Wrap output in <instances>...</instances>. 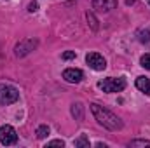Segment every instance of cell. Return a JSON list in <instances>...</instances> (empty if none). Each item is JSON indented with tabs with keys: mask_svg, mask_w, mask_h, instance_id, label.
<instances>
[{
	"mask_svg": "<svg viewBox=\"0 0 150 148\" xmlns=\"http://www.w3.org/2000/svg\"><path fill=\"white\" fill-rule=\"evenodd\" d=\"M19 99V91L14 85L0 84V105H12Z\"/></svg>",
	"mask_w": 150,
	"mask_h": 148,
	"instance_id": "obj_3",
	"label": "cell"
},
{
	"mask_svg": "<svg viewBox=\"0 0 150 148\" xmlns=\"http://www.w3.org/2000/svg\"><path fill=\"white\" fill-rule=\"evenodd\" d=\"M72 115L75 117V120H82L84 118V105L82 103H74L72 105Z\"/></svg>",
	"mask_w": 150,
	"mask_h": 148,
	"instance_id": "obj_10",
	"label": "cell"
},
{
	"mask_svg": "<svg viewBox=\"0 0 150 148\" xmlns=\"http://www.w3.org/2000/svg\"><path fill=\"white\" fill-rule=\"evenodd\" d=\"M16 141H18V132H16V129H14L12 125H9V124L2 125V127H0V143L5 145V147H11V145H14Z\"/></svg>",
	"mask_w": 150,
	"mask_h": 148,
	"instance_id": "obj_5",
	"label": "cell"
},
{
	"mask_svg": "<svg viewBox=\"0 0 150 148\" xmlns=\"http://www.w3.org/2000/svg\"><path fill=\"white\" fill-rule=\"evenodd\" d=\"M98 87L103 91V92H108V94H112V92H120V91H124L126 89V80L124 78H120V77H108V78H103V80H100L98 82Z\"/></svg>",
	"mask_w": 150,
	"mask_h": 148,
	"instance_id": "obj_2",
	"label": "cell"
},
{
	"mask_svg": "<svg viewBox=\"0 0 150 148\" xmlns=\"http://www.w3.org/2000/svg\"><path fill=\"white\" fill-rule=\"evenodd\" d=\"M136 87L142 92H145V94L150 96V78H147V77H138L136 78Z\"/></svg>",
	"mask_w": 150,
	"mask_h": 148,
	"instance_id": "obj_9",
	"label": "cell"
},
{
	"mask_svg": "<svg viewBox=\"0 0 150 148\" xmlns=\"http://www.w3.org/2000/svg\"><path fill=\"white\" fill-rule=\"evenodd\" d=\"M86 63H87L93 70H96V72H101V70L107 68L105 58H103L101 54H98V52H89V54L86 56Z\"/></svg>",
	"mask_w": 150,
	"mask_h": 148,
	"instance_id": "obj_6",
	"label": "cell"
},
{
	"mask_svg": "<svg viewBox=\"0 0 150 148\" xmlns=\"http://www.w3.org/2000/svg\"><path fill=\"white\" fill-rule=\"evenodd\" d=\"M37 45H38L37 38H23L21 42L16 44V47H14V54H16L18 58H25V56H28Z\"/></svg>",
	"mask_w": 150,
	"mask_h": 148,
	"instance_id": "obj_4",
	"label": "cell"
},
{
	"mask_svg": "<svg viewBox=\"0 0 150 148\" xmlns=\"http://www.w3.org/2000/svg\"><path fill=\"white\" fill-rule=\"evenodd\" d=\"M61 58H63V59H74V58H75V52H74V51H65Z\"/></svg>",
	"mask_w": 150,
	"mask_h": 148,
	"instance_id": "obj_18",
	"label": "cell"
},
{
	"mask_svg": "<svg viewBox=\"0 0 150 148\" xmlns=\"http://www.w3.org/2000/svg\"><path fill=\"white\" fill-rule=\"evenodd\" d=\"M37 9H38V4H37V2H30V4H28V11H30V12H35Z\"/></svg>",
	"mask_w": 150,
	"mask_h": 148,
	"instance_id": "obj_19",
	"label": "cell"
},
{
	"mask_svg": "<svg viewBox=\"0 0 150 148\" xmlns=\"http://www.w3.org/2000/svg\"><path fill=\"white\" fill-rule=\"evenodd\" d=\"M140 63H142V66L145 70H150V54H143L142 59H140Z\"/></svg>",
	"mask_w": 150,
	"mask_h": 148,
	"instance_id": "obj_15",
	"label": "cell"
},
{
	"mask_svg": "<svg viewBox=\"0 0 150 148\" xmlns=\"http://www.w3.org/2000/svg\"><path fill=\"white\" fill-rule=\"evenodd\" d=\"M75 147H79V148H87L89 147V140H87V136L82 134L79 140H75Z\"/></svg>",
	"mask_w": 150,
	"mask_h": 148,
	"instance_id": "obj_14",
	"label": "cell"
},
{
	"mask_svg": "<svg viewBox=\"0 0 150 148\" xmlns=\"http://www.w3.org/2000/svg\"><path fill=\"white\" fill-rule=\"evenodd\" d=\"M52 147H65V141H61V140H52V141H49L47 145H45V148H52Z\"/></svg>",
	"mask_w": 150,
	"mask_h": 148,
	"instance_id": "obj_16",
	"label": "cell"
},
{
	"mask_svg": "<svg viewBox=\"0 0 150 148\" xmlns=\"http://www.w3.org/2000/svg\"><path fill=\"white\" fill-rule=\"evenodd\" d=\"M129 147H133V148H138V147H149L150 148V141L149 140H133L131 143H129Z\"/></svg>",
	"mask_w": 150,
	"mask_h": 148,
	"instance_id": "obj_13",
	"label": "cell"
},
{
	"mask_svg": "<svg viewBox=\"0 0 150 148\" xmlns=\"http://www.w3.org/2000/svg\"><path fill=\"white\" fill-rule=\"evenodd\" d=\"M63 78H65L67 82H70V84H79V82H82V78H84V72L79 70V68H67V70L63 72Z\"/></svg>",
	"mask_w": 150,
	"mask_h": 148,
	"instance_id": "obj_7",
	"label": "cell"
},
{
	"mask_svg": "<svg viewBox=\"0 0 150 148\" xmlns=\"http://www.w3.org/2000/svg\"><path fill=\"white\" fill-rule=\"evenodd\" d=\"M117 0H93V9L100 11V12H108L115 9Z\"/></svg>",
	"mask_w": 150,
	"mask_h": 148,
	"instance_id": "obj_8",
	"label": "cell"
},
{
	"mask_svg": "<svg viewBox=\"0 0 150 148\" xmlns=\"http://www.w3.org/2000/svg\"><path fill=\"white\" fill-rule=\"evenodd\" d=\"M89 108H91V111H93L96 122H98L100 125H103L105 129H108V131H120V129L124 127V122H122L113 111L107 110V108H103V106H100L98 103H91Z\"/></svg>",
	"mask_w": 150,
	"mask_h": 148,
	"instance_id": "obj_1",
	"label": "cell"
},
{
	"mask_svg": "<svg viewBox=\"0 0 150 148\" xmlns=\"http://www.w3.org/2000/svg\"><path fill=\"white\" fill-rule=\"evenodd\" d=\"M140 35H142V37H140V40H142V42H147V44H150V32H149V30H147V32H142Z\"/></svg>",
	"mask_w": 150,
	"mask_h": 148,
	"instance_id": "obj_17",
	"label": "cell"
},
{
	"mask_svg": "<svg viewBox=\"0 0 150 148\" xmlns=\"http://www.w3.org/2000/svg\"><path fill=\"white\" fill-rule=\"evenodd\" d=\"M86 18H87V23L91 25V30H93V32H98V21H96L94 14H93V12H87Z\"/></svg>",
	"mask_w": 150,
	"mask_h": 148,
	"instance_id": "obj_12",
	"label": "cell"
},
{
	"mask_svg": "<svg viewBox=\"0 0 150 148\" xmlns=\"http://www.w3.org/2000/svg\"><path fill=\"white\" fill-rule=\"evenodd\" d=\"M49 132H51V129H49V125H45V124L38 125L37 131H35V134H37L38 140H44V138H47V136H49Z\"/></svg>",
	"mask_w": 150,
	"mask_h": 148,
	"instance_id": "obj_11",
	"label": "cell"
}]
</instances>
